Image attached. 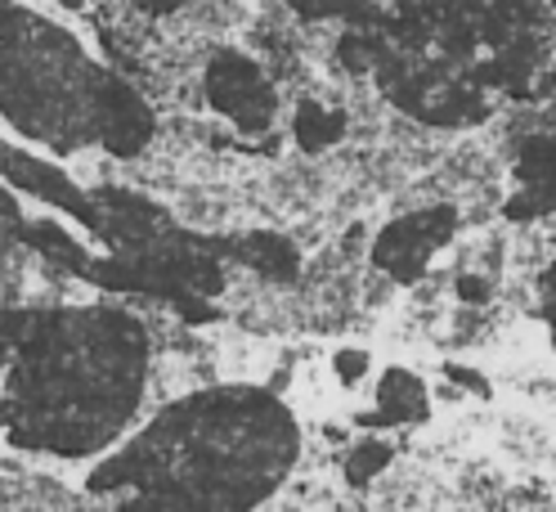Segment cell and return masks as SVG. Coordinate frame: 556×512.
<instances>
[{
    "mask_svg": "<svg viewBox=\"0 0 556 512\" xmlns=\"http://www.w3.org/2000/svg\"><path fill=\"white\" fill-rule=\"evenodd\" d=\"M372 82L387 95V104H395L400 113H408L413 122L435 126V130H467L480 126L494 113L490 95L471 67L444 59L435 50H422L404 37H395L391 27H377L372 37Z\"/></svg>",
    "mask_w": 556,
    "mask_h": 512,
    "instance_id": "obj_3",
    "label": "cell"
},
{
    "mask_svg": "<svg viewBox=\"0 0 556 512\" xmlns=\"http://www.w3.org/2000/svg\"><path fill=\"white\" fill-rule=\"evenodd\" d=\"M135 10H149V14H170V10H180L185 0H130Z\"/></svg>",
    "mask_w": 556,
    "mask_h": 512,
    "instance_id": "obj_14",
    "label": "cell"
},
{
    "mask_svg": "<svg viewBox=\"0 0 556 512\" xmlns=\"http://www.w3.org/2000/svg\"><path fill=\"white\" fill-rule=\"evenodd\" d=\"M14 351L10 446L81 459L130 423L144 391L149 341L126 311H0Z\"/></svg>",
    "mask_w": 556,
    "mask_h": 512,
    "instance_id": "obj_2",
    "label": "cell"
},
{
    "mask_svg": "<svg viewBox=\"0 0 556 512\" xmlns=\"http://www.w3.org/2000/svg\"><path fill=\"white\" fill-rule=\"evenodd\" d=\"M198 86H202L206 109L242 135H261L278 117V86L265 73V63L242 46H216L206 54Z\"/></svg>",
    "mask_w": 556,
    "mask_h": 512,
    "instance_id": "obj_4",
    "label": "cell"
},
{
    "mask_svg": "<svg viewBox=\"0 0 556 512\" xmlns=\"http://www.w3.org/2000/svg\"><path fill=\"white\" fill-rule=\"evenodd\" d=\"M10 355H14V351H10V341H5V333H0V369H5V364H10Z\"/></svg>",
    "mask_w": 556,
    "mask_h": 512,
    "instance_id": "obj_16",
    "label": "cell"
},
{
    "mask_svg": "<svg viewBox=\"0 0 556 512\" xmlns=\"http://www.w3.org/2000/svg\"><path fill=\"white\" fill-rule=\"evenodd\" d=\"M503 216L516 225H534L556 216V122L530 130L516 145L511 162V198L503 202Z\"/></svg>",
    "mask_w": 556,
    "mask_h": 512,
    "instance_id": "obj_6",
    "label": "cell"
},
{
    "mask_svg": "<svg viewBox=\"0 0 556 512\" xmlns=\"http://www.w3.org/2000/svg\"><path fill=\"white\" fill-rule=\"evenodd\" d=\"M292 135L305 153H324L332 149L341 135H345V109L328 104V99H296V113H292Z\"/></svg>",
    "mask_w": 556,
    "mask_h": 512,
    "instance_id": "obj_9",
    "label": "cell"
},
{
    "mask_svg": "<svg viewBox=\"0 0 556 512\" xmlns=\"http://www.w3.org/2000/svg\"><path fill=\"white\" fill-rule=\"evenodd\" d=\"M301 454L292 409L261 387L198 391L109 454L86 490L122 512H252Z\"/></svg>",
    "mask_w": 556,
    "mask_h": 512,
    "instance_id": "obj_1",
    "label": "cell"
},
{
    "mask_svg": "<svg viewBox=\"0 0 556 512\" xmlns=\"http://www.w3.org/2000/svg\"><path fill=\"white\" fill-rule=\"evenodd\" d=\"M431 414L427 383L413 369H387L372 391V414H364V427H408Z\"/></svg>",
    "mask_w": 556,
    "mask_h": 512,
    "instance_id": "obj_7",
    "label": "cell"
},
{
    "mask_svg": "<svg viewBox=\"0 0 556 512\" xmlns=\"http://www.w3.org/2000/svg\"><path fill=\"white\" fill-rule=\"evenodd\" d=\"M391 459H395V450H391V440H381V436H368V440H359V446L345 454V463H341V472H345V482L351 486H368L372 476H381L391 467Z\"/></svg>",
    "mask_w": 556,
    "mask_h": 512,
    "instance_id": "obj_10",
    "label": "cell"
},
{
    "mask_svg": "<svg viewBox=\"0 0 556 512\" xmlns=\"http://www.w3.org/2000/svg\"><path fill=\"white\" fill-rule=\"evenodd\" d=\"M458 221L463 216L454 202H431V208L395 216L372 238V265L395 284H417L431 270V261L454 243Z\"/></svg>",
    "mask_w": 556,
    "mask_h": 512,
    "instance_id": "obj_5",
    "label": "cell"
},
{
    "mask_svg": "<svg viewBox=\"0 0 556 512\" xmlns=\"http://www.w3.org/2000/svg\"><path fill=\"white\" fill-rule=\"evenodd\" d=\"M225 252L238 257L242 265H252L265 279H296V270H301V252L283 234H265V229L233 238V243H225Z\"/></svg>",
    "mask_w": 556,
    "mask_h": 512,
    "instance_id": "obj_8",
    "label": "cell"
},
{
    "mask_svg": "<svg viewBox=\"0 0 556 512\" xmlns=\"http://www.w3.org/2000/svg\"><path fill=\"white\" fill-rule=\"evenodd\" d=\"M454 292H458V301H467V305H480V301H490V279H484V275H476V270H463V275H458V284H454Z\"/></svg>",
    "mask_w": 556,
    "mask_h": 512,
    "instance_id": "obj_13",
    "label": "cell"
},
{
    "mask_svg": "<svg viewBox=\"0 0 556 512\" xmlns=\"http://www.w3.org/2000/svg\"><path fill=\"white\" fill-rule=\"evenodd\" d=\"M10 423H14V404L0 400V432H10Z\"/></svg>",
    "mask_w": 556,
    "mask_h": 512,
    "instance_id": "obj_15",
    "label": "cell"
},
{
    "mask_svg": "<svg viewBox=\"0 0 556 512\" xmlns=\"http://www.w3.org/2000/svg\"><path fill=\"white\" fill-rule=\"evenodd\" d=\"M332 369H337V378H341L345 387H351V383H359V378H368V373H372V355H368V351H351V347H345V351H337Z\"/></svg>",
    "mask_w": 556,
    "mask_h": 512,
    "instance_id": "obj_11",
    "label": "cell"
},
{
    "mask_svg": "<svg viewBox=\"0 0 556 512\" xmlns=\"http://www.w3.org/2000/svg\"><path fill=\"white\" fill-rule=\"evenodd\" d=\"M539 301H543V320L552 333V347H556V261L539 275Z\"/></svg>",
    "mask_w": 556,
    "mask_h": 512,
    "instance_id": "obj_12",
    "label": "cell"
}]
</instances>
